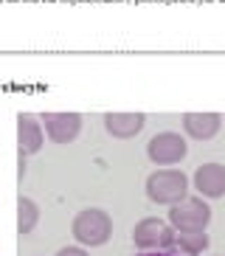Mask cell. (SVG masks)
Here are the masks:
<instances>
[{
  "mask_svg": "<svg viewBox=\"0 0 225 256\" xmlns=\"http://www.w3.org/2000/svg\"><path fill=\"white\" fill-rule=\"evenodd\" d=\"M169 220H172V228L178 234H197L206 231L211 222V206L202 200V197H183L180 203H174L169 208Z\"/></svg>",
  "mask_w": 225,
  "mask_h": 256,
  "instance_id": "obj_1",
  "label": "cell"
},
{
  "mask_svg": "<svg viewBox=\"0 0 225 256\" xmlns=\"http://www.w3.org/2000/svg\"><path fill=\"white\" fill-rule=\"evenodd\" d=\"M186 192H188V178L178 169H158L146 180V197L152 203L174 206L186 197Z\"/></svg>",
  "mask_w": 225,
  "mask_h": 256,
  "instance_id": "obj_2",
  "label": "cell"
},
{
  "mask_svg": "<svg viewBox=\"0 0 225 256\" xmlns=\"http://www.w3.org/2000/svg\"><path fill=\"white\" fill-rule=\"evenodd\" d=\"M112 234V220L107 211L102 208H84L76 214L74 220V236L76 242H82L88 248H96V245H104Z\"/></svg>",
  "mask_w": 225,
  "mask_h": 256,
  "instance_id": "obj_3",
  "label": "cell"
},
{
  "mask_svg": "<svg viewBox=\"0 0 225 256\" xmlns=\"http://www.w3.org/2000/svg\"><path fill=\"white\" fill-rule=\"evenodd\" d=\"M132 242L144 250H158V248L164 250V248H169V245H174V231H172L169 222H164V220L146 217L135 226Z\"/></svg>",
  "mask_w": 225,
  "mask_h": 256,
  "instance_id": "obj_4",
  "label": "cell"
},
{
  "mask_svg": "<svg viewBox=\"0 0 225 256\" xmlns=\"http://www.w3.org/2000/svg\"><path fill=\"white\" fill-rule=\"evenodd\" d=\"M146 155L150 160L160 166H172V164H180L186 158V138L180 132H158L150 144H146Z\"/></svg>",
  "mask_w": 225,
  "mask_h": 256,
  "instance_id": "obj_5",
  "label": "cell"
},
{
  "mask_svg": "<svg viewBox=\"0 0 225 256\" xmlns=\"http://www.w3.org/2000/svg\"><path fill=\"white\" fill-rule=\"evenodd\" d=\"M42 130L54 144H70L79 136V130H82V116L79 113H48L42 118Z\"/></svg>",
  "mask_w": 225,
  "mask_h": 256,
  "instance_id": "obj_6",
  "label": "cell"
},
{
  "mask_svg": "<svg viewBox=\"0 0 225 256\" xmlns=\"http://www.w3.org/2000/svg\"><path fill=\"white\" fill-rule=\"evenodd\" d=\"M194 188L202 197H222L225 194V166L202 164L194 172Z\"/></svg>",
  "mask_w": 225,
  "mask_h": 256,
  "instance_id": "obj_7",
  "label": "cell"
},
{
  "mask_svg": "<svg viewBox=\"0 0 225 256\" xmlns=\"http://www.w3.org/2000/svg\"><path fill=\"white\" fill-rule=\"evenodd\" d=\"M222 127V116L217 113H186L183 116V130L186 136L197 138V141H208L214 138Z\"/></svg>",
  "mask_w": 225,
  "mask_h": 256,
  "instance_id": "obj_8",
  "label": "cell"
},
{
  "mask_svg": "<svg viewBox=\"0 0 225 256\" xmlns=\"http://www.w3.org/2000/svg\"><path fill=\"white\" fill-rule=\"evenodd\" d=\"M146 118L144 113H107L104 116V130L112 138H135L144 130Z\"/></svg>",
  "mask_w": 225,
  "mask_h": 256,
  "instance_id": "obj_9",
  "label": "cell"
},
{
  "mask_svg": "<svg viewBox=\"0 0 225 256\" xmlns=\"http://www.w3.org/2000/svg\"><path fill=\"white\" fill-rule=\"evenodd\" d=\"M42 138H45V130L34 116H20L17 118V144H20V152L34 155L42 146Z\"/></svg>",
  "mask_w": 225,
  "mask_h": 256,
  "instance_id": "obj_10",
  "label": "cell"
},
{
  "mask_svg": "<svg viewBox=\"0 0 225 256\" xmlns=\"http://www.w3.org/2000/svg\"><path fill=\"white\" fill-rule=\"evenodd\" d=\"M37 220H40L37 203H34V200H28V197H20V200H17V231H20V234L34 231Z\"/></svg>",
  "mask_w": 225,
  "mask_h": 256,
  "instance_id": "obj_11",
  "label": "cell"
},
{
  "mask_svg": "<svg viewBox=\"0 0 225 256\" xmlns=\"http://www.w3.org/2000/svg\"><path fill=\"white\" fill-rule=\"evenodd\" d=\"M174 245L180 248V254H183V256H197V254H202V250L208 248V236H206V231L180 234L178 240H174Z\"/></svg>",
  "mask_w": 225,
  "mask_h": 256,
  "instance_id": "obj_12",
  "label": "cell"
},
{
  "mask_svg": "<svg viewBox=\"0 0 225 256\" xmlns=\"http://www.w3.org/2000/svg\"><path fill=\"white\" fill-rule=\"evenodd\" d=\"M56 256H90V254L84 248H62Z\"/></svg>",
  "mask_w": 225,
  "mask_h": 256,
  "instance_id": "obj_13",
  "label": "cell"
},
{
  "mask_svg": "<svg viewBox=\"0 0 225 256\" xmlns=\"http://www.w3.org/2000/svg\"><path fill=\"white\" fill-rule=\"evenodd\" d=\"M26 158H28L26 152H20V158H17V172H20V178L26 174Z\"/></svg>",
  "mask_w": 225,
  "mask_h": 256,
  "instance_id": "obj_14",
  "label": "cell"
},
{
  "mask_svg": "<svg viewBox=\"0 0 225 256\" xmlns=\"http://www.w3.org/2000/svg\"><path fill=\"white\" fill-rule=\"evenodd\" d=\"M141 256H183V254H172V250H150V254H141Z\"/></svg>",
  "mask_w": 225,
  "mask_h": 256,
  "instance_id": "obj_15",
  "label": "cell"
}]
</instances>
